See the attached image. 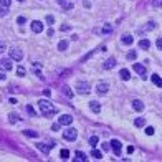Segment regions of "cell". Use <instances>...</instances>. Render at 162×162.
Here are the masks:
<instances>
[{
    "mask_svg": "<svg viewBox=\"0 0 162 162\" xmlns=\"http://www.w3.org/2000/svg\"><path fill=\"white\" fill-rule=\"evenodd\" d=\"M10 58L15 61H22V58H23V53H22L18 48H10Z\"/></svg>",
    "mask_w": 162,
    "mask_h": 162,
    "instance_id": "cell-5",
    "label": "cell"
},
{
    "mask_svg": "<svg viewBox=\"0 0 162 162\" xmlns=\"http://www.w3.org/2000/svg\"><path fill=\"white\" fill-rule=\"evenodd\" d=\"M122 43L124 45H132V41H134V38H132V35H129V33H126V35H122Z\"/></svg>",
    "mask_w": 162,
    "mask_h": 162,
    "instance_id": "cell-11",
    "label": "cell"
},
{
    "mask_svg": "<svg viewBox=\"0 0 162 162\" xmlns=\"http://www.w3.org/2000/svg\"><path fill=\"white\" fill-rule=\"evenodd\" d=\"M132 152H134V147H132V146H129V147H128V154H132Z\"/></svg>",
    "mask_w": 162,
    "mask_h": 162,
    "instance_id": "cell-45",
    "label": "cell"
},
{
    "mask_svg": "<svg viewBox=\"0 0 162 162\" xmlns=\"http://www.w3.org/2000/svg\"><path fill=\"white\" fill-rule=\"evenodd\" d=\"M60 157H61V159H65V161H66V159H70V151H68V149H61Z\"/></svg>",
    "mask_w": 162,
    "mask_h": 162,
    "instance_id": "cell-23",
    "label": "cell"
},
{
    "mask_svg": "<svg viewBox=\"0 0 162 162\" xmlns=\"http://www.w3.org/2000/svg\"><path fill=\"white\" fill-rule=\"evenodd\" d=\"M74 161H86V154L84 152H81V151H76V157H74Z\"/></svg>",
    "mask_w": 162,
    "mask_h": 162,
    "instance_id": "cell-19",
    "label": "cell"
},
{
    "mask_svg": "<svg viewBox=\"0 0 162 162\" xmlns=\"http://www.w3.org/2000/svg\"><path fill=\"white\" fill-rule=\"evenodd\" d=\"M136 58H137V53H136V51H129L128 53V60H136Z\"/></svg>",
    "mask_w": 162,
    "mask_h": 162,
    "instance_id": "cell-27",
    "label": "cell"
},
{
    "mask_svg": "<svg viewBox=\"0 0 162 162\" xmlns=\"http://www.w3.org/2000/svg\"><path fill=\"white\" fill-rule=\"evenodd\" d=\"M109 147H111V142H103V144H101L103 151H109Z\"/></svg>",
    "mask_w": 162,
    "mask_h": 162,
    "instance_id": "cell-31",
    "label": "cell"
},
{
    "mask_svg": "<svg viewBox=\"0 0 162 162\" xmlns=\"http://www.w3.org/2000/svg\"><path fill=\"white\" fill-rule=\"evenodd\" d=\"M17 2H23V0H17Z\"/></svg>",
    "mask_w": 162,
    "mask_h": 162,
    "instance_id": "cell-50",
    "label": "cell"
},
{
    "mask_svg": "<svg viewBox=\"0 0 162 162\" xmlns=\"http://www.w3.org/2000/svg\"><path fill=\"white\" fill-rule=\"evenodd\" d=\"M71 27H68V25H61V32H68Z\"/></svg>",
    "mask_w": 162,
    "mask_h": 162,
    "instance_id": "cell-43",
    "label": "cell"
},
{
    "mask_svg": "<svg viewBox=\"0 0 162 162\" xmlns=\"http://www.w3.org/2000/svg\"><path fill=\"white\" fill-rule=\"evenodd\" d=\"M43 93H45V96H50V95H51V89H45Z\"/></svg>",
    "mask_w": 162,
    "mask_h": 162,
    "instance_id": "cell-47",
    "label": "cell"
},
{
    "mask_svg": "<svg viewBox=\"0 0 162 162\" xmlns=\"http://www.w3.org/2000/svg\"><path fill=\"white\" fill-rule=\"evenodd\" d=\"M155 28V22H149L147 23V30H154Z\"/></svg>",
    "mask_w": 162,
    "mask_h": 162,
    "instance_id": "cell-35",
    "label": "cell"
},
{
    "mask_svg": "<svg viewBox=\"0 0 162 162\" xmlns=\"http://www.w3.org/2000/svg\"><path fill=\"white\" fill-rule=\"evenodd\" d=\"M58 122H60L61 126H70V124L73 122V117H71L70 114H61L60 119H58Z\"/></svg>",
    "mask_w": 162,
    "mask_h": 162,
    "instance_id": "cell-6",
    "label": "cell"
},
{
    "mask_svg": "<svg viewBox=\"0 0 162 162\" xmlns=\"http://www.w3.org/2000/svg\"><path fill=\"white\" fill-rule=\"evenodd\" d=\"M114 65H116V60L114 58H109V60H106L104 61V70H111V68H114Z\"/></svg>",
    "mask_w": 162,
    "mask_h": 162,
    "instance_id": "cell-15",
    "label": "cell"
},
{
    "mask_svg": "<svg viewBox=\"0 0 162 162\" xmlns=\"http://www.w3.org/2000/svg\"><path fill=\"white\" fill-rule=\"evenodd\" d=\"M23 134L27 136V137H38V132H35V131H25Z\"/></svg>",
    "mask_w": 162,
    "mask_h": 162,
    "instance_id": "cell-26",
    "label": "cell"
},
{
    "mask_svg": "<svg viewBox=\"0 0 162 162\" xmlns=\"http://www.w3.org/2000/svg\"><path fill=\"white\" fill-rule=\"evenodd\" d=\"M66 48H68V41L66 40H61L60 43H58V50H60V51H65Z\"/></svg>",
    "mask_w": 162,
    "mask_h": 162,
    "instance_id": "cell-22",
    "label": "cell"
},
{
    "mask_svg": "<svg viewBox=\"0 0 162 162\" xmlns=\"http://www.w3.org/2000/svg\"><path fill=\"white\" fill-rule=\"evenodd\" d=\"M32 30H33L35 33H40V32H43V23L38 20L32 22Z\"/></svg>",
    "mask_w": 162,
    "mask_h": 162,
    "instance_id": "cell-8",
    "label": "cell"
},
{
    "mask_svg": "<svg viewBox=\"0 0 162 162\" xmlns=\"http://www.w3.org/2000/svg\"><path fill=\"white\" fill-rule=\"evenodd\" d=\"M134 124H136V128H144L146 126V119L144 117H137L134 121Z\"/></svg>",
    "mask_w": 162,
    "mask_h": 162,
    "instance_id": "cell-20",
    "label": "cell"
},
{
    "mask_svg": "<svg viewBox=\"0 0 162 162\" xmlns=\"http://www.w3.org/2000/svg\"><path fill=\"white\" fill-rule=\"evenodd\" d=\"M91 157H95L96 161H99V159H103L101 151H96V149H93V151H91Z\"/></svg>",
    "mask_w": 162,
    "mask_h": 162,
    "instance_id": "cell-21",
    "label": "cell"
},
{
    "mask_svg": "<svg viewBox=\"0 0 162 162\" xmlns=\"http://www.w3.org/2000/svg\"><path fill=\"white\" fill-rule=\"evenodd\" d=\"M155 45H157V48H159V50H162V38H159V40H157V43H155Z\"/></svg>",
    "mask_w": 162,
    "mask_h": 162,
    "instance_id": "cell-41",
    "label": "cell"
},
{
    "mask_svg": "<svg viewBox=\"0 0 162 162\" xmlns=\"http://www.w3.org/2000/svg\"><path fill=\"white\" fill-rule=\"evenodd\" d=\"M20 121V116L18 114H15V113H10V114H8V122H10V124H15V122H18Z\"/></svg>",
    "mask_w": 162,
    "mask_h": 162,
    "instance_id": "cell-17",
    "label": "cell"
},
{
    "mask_svg": "<svg viewBox=\"0 0 162 162\" xmlns=\"http://www.w3.org/2000/svg\"><path fill=\"white\" fill-rule=\"evenodd\" d=\"M27 113L28 114H35V109L32 108V106H27Z\"/></svg>",
    "mask_w": 162,
    "mask_h": 162,
    "instance_id": "cell-40",
    "label": "cell"
},
{
    "mask_svg": "<svg viewBox=\"0 0 162 162\" xmlns=\"http://www.w3.org/2000/svg\"><path fill=\"white\" fill-rule=\"evenodd\" d=\"M63 137L66 139V141H74L76 137H78V131L74 128H68L65 132H63Z\"/></svg>",
    "mask_w": 162,
    "mask_h": 162,
    "instance_id": "cell-3",
    "label": "cell"
},
{
    "mask_svg": "<svg viewBox=\"0 0 162 162\" xmlns=\"http://www.w3.org/2000/svg\"><path fill=\"white\" fill-rule=\"evenodd\" d=\"M60 126H61L60 122H55L53 126H51V129H53V131H60Z\"/></svg>",
    "mask_w": 162,
    "mask_h": 162,
    "instance_id": "cell-37",
    "label": "cell"
},
{
    "mask_svg": "<svg viewBox=\"0 0 162 162\" xmlns=\"http://www.w3.org/2000/svg\"><path fill=\"white\" fill-rule=\"evenodd\" d=\"M96 51H98V50H93V51H89V53L86 55V56H84V58H83V61H88L89 58H91V56H93V55H96Z\"/></svg>",
    "mask_w": 162,
    "mask_h": 162,
    "instance_id": "cell-30",
    "label": "cell"
},
{
    "mask_svg": "<svg viewBox=\"0 0 162 162\" xmlns=\"http://www.w3.org/2000/svg\"><path fill=\"white\" fill-rule=\"evenodd\" d=\"M7 15V7H0V17H5Z\"/></svg>",
    "mask_w": 162,
    "mask_h": 162,
    "instance_id": "cell-33",
    "label": "cell"
},
{
    "mask_svg": "<svg viewBox=\"0 0 162 162\" xmlns=\"http://www.w3.org/2000/svg\"><path fill=\"white\" fill-rule=\"evenodd\" d=\"M139 48H142V50H149V48H151V41H149L147 38L139 40Z\"/></svg>",
    "mask_w": 162,
    "mask_h": 162,
    "instance_id": "cell-12",
    "label": "cell"
},
{
    "mask_svg": "<svg viewBox=\"0 0 162 162\" xmlns=\"http://www.w3.org/2000/svg\"><path fill=\"white\" fill-rule=\"evenodd\" d=\"M111 147H113V151H114L116 155L121 154V142L117 141V139H113V141H111Z\"/></svg>",
    "mask_w": 162,
    "mask_h": 162,
    "instance_id": "cell-7",
    "label": "cell"
},
{
    "mask_svg": "<svg viewBox=\"0 0 162 162\" xmlns=\"http://www.w3.org/2000/svg\"><path fill=\"white\" fill-rule=\"evenodd\" d=\"M63 93H65V96H68L70 99L73 98V91H71V89L68 88V86H63Z\"/></svg>",
    "mask_w": 162,
    "mask_h": 162,
    "instance_id": "cell-24",
    "label": "cell"
},
{
    "mask_svg": "<svg viewBox=\"0 0 162 162\" xmlns=\"http://www.w3.org/2000/svg\"><path fill=\"white\" fill-rule=\"evenodd\" d=\"M17 74H18V76H25V68L18 66V68H17Z\"/></svg>",
    "mask_w": 162,
    "mask_h": 162,
    "instance_id": "cell-29",
    "label": "cell"
},
{
    "mask_svg": "<svg viewBox=\"0 0 162 162\" xmlns=\"http://www.w3.org/2000/svg\"><path fill=\"white\" fill-rule=\"evenodd\" d=\"M132 108H134L136 111H144V103L139 101V99H134V101H132Z\"/></svg>",
    "mask_w": 162,
    "mask_h": 162,
    "instance_id": "cell-13",
    "label": "cell"
},
{
    "mask_svg": "<svg viewBox=\"0 0 162 162\" xmlns=\"http://www.w3.org/2000/svg\"><path fill=\"white\" fill-rule=\"evenodd\" d=\"M162 5V0H154V7H161Z\"/></svg>",
    "mask_w": 162,
    "mask_h": 162,
    "instance_id": "cell-42",
    "label": "cell"
},
{
    "mask_svg": "<svg viewBox=\"0 0 162 162\" xmlns=\"http://www.w3.org/2000/svg\"><path fill=\"white\" fill-rule=\"evenodd\" d=\"M56 2H58V3H60V5H65V3H66V2H65V0H56Z\"/></svg>",
    "mask_w": 162,
    "mask_h": 162,
    "instance_id": "cell-49",
    "label": "cell"
},
{
    "mask_svg": "<svg viewBox=\"0 0 162 162\" xmlns=\"http://www.w3.org/2000/svg\"><path fill=\"white\" fill-rule=\"evenodd\" d=\"M111 30H113V28H111V25H106V27L103 28V33H109Z\"/></svg>",
    "mask_w": 162,
    "mask_h": 162,
    "instance_id": "cell-36",
    "label": "cell"
},
{
    "mask_svg": "<svg viewBox=\"0 0 162 162\" xmlns=\"http://www.w3.org/2000/svg\"><path fill=\"white\" fill-rule=\"evenodd\" d=\"M119 76H121V80H122V81H128L129 78H131V73H129L126 68H122L121 71H119Z\"/></svg>",
    "mask_w": 162,
    "mask_h": 162,
    "instance_id": "cell-16",
    "label": "cell"
},
{
    "mask_svg": "<svg viewBox=\"0 0 162 162\" xmlns=\"http://www.w3.org/2000/svg\"><path fill=\"white\" fill-rule=\"evenodd\" d=\"M161 99H162V98H161Z\"/></svg>",
    "mask_w": 162,
    "mask_h": 162,
    "instance_id": "cell-51",
    "label": "cell"
},
{
    "mask_svg": "<svg viewBox=\"0 0 162 162\" xmlns=\"http://www.w3.org/2000/svg\"><path fill=\"white\" fill-rule=\"evenodd\" d=\"M98 142H99V137H98V136H91V137H89V146H91V147H96Z\"/></svg>",
    "mask_w": 162,
    "mask_h": 162,
    "instance_id": "cell-18",
    "label": "cell"
},
{
    "mask_svg": "<svg viewBox=\"0 0 162 162\" xmlns=\"http://www.w3.org/2000/svg\"><path fill=\"white\" fill-rule=\"evenodd\" d=\"M10 3H12V0H0V5L2 7H10Z\"/></svg>",
    "mask_w": 162,
    "mask_h": 162,
    "instance_id": "cell-28",
    "label": "cell"
},
{
    "mask_svg": "<svg viewBox=\"0 0 162 162\" xmlns=\"http://www.w3.org/2000/svg\"><path fill=\"white\" fill-rule=\"evenodd\" d=\"M5 48H7V45H5L3 41H0V53H3V51H5Z\"/></svg>",
    "mask_w": 162,
    "mask_h": 162,
    "instance_id": "cell-38",
    "label": "cell"
},
{
    "mask_svg": "<svg viewBox=\"0 0 162 162\" xmlns=\"http://www.w3.org/2000/svg\"><path fill=\"white\" fill-rule=\"evenodd\" d=\"M108 91H109V84L106 83V81H99V83L96 84V93H98V95L104 96Z\"/></svg>",
    "mask_w": 162,
    "mask_h": 162,
    "instance_id": "cell-4",
    "label": "cell"
},
{
    "mask_svg": "<svg viewBox=\"0 0 162 162\" xmlns=\"http://www.w3.org/2000/svg\"><path fill=\"white\" fill-rule=\"evenodd\" d=\"M47 22L50 23V25H53V23H55V18L51 17V15H48V17H47Z\"/></svg>",
    "mask_w": 162,
    "mask_h": 162,
    "instance_id": "cell-39",
    "label": "cell"
},
{
    "mask_svg": "<svg viewBox=\"0 0 162 162\" xmlns=\"http://www.w3.org/2000/svg\"><path fill=\"white\" fill-rule=\"evenodd\" d=\"M25 17H18V18H17V23H18V25H23V23H25Z\"/></svg>",
    "mask_w": 162,
    "mask_h": 162,
    "instance_id": "cell-34",
    "label": "cell"
},
{
    "mask_svg": "<svg viewBox=\"0 0 162 162\" xmlns=\"http://www.w3.org/2000/svg\"><path fill=\"white\" fill-rule=\"evenodd\" d=\"M65 8H66V10H71V8H73V3H65Z\"/></svg>",
    "mask_w": 162,
    "mask_h": 162,
    "instance_id": "cell-44",
    "label": "cell"
},
{
    "mask_svg": "<svg viewBox=\"0 0 162 162\" xmlns=\"http://www.w3.org/2000/svg\"><path fill=\"white\" fill-rule=\"evenodd\" d=\"M151 81L154 83L155 86H159V88H162V78L159 76V74H152V76H151Z\"/></svg>",
    "mask_w": 162,
    "mask_h": 162,
    "instance_id": "cell-10",
    "label": "cell"
},
{
    "mask_svg": "<svg viewBox=\"0 0 162 162\" xmlns=\"http://www.w3.org/2000/svg\"><path fill=\"white\" fill-rule=\"evenodd\" d=\"M53 147V144H50V146H45V144H38V149L40 151H43V152H48L50 149Z\"/></svg>",
    "mask_w": 162,
    "mask_h": 162,
    "instance_id": "cell-25",
    "label": "cell"
},
{
    "mask_svg": "<svg viewBox=\"0 0 162 162\" xmlns=\"http://www.w3.org/2000/svg\"><path fill=\"white\" fill-rule=\"evenodd\" d=\"M76 91L80 95H89L91 93V84H89L88 81H78L76 83Z\"/></svg>",
    "mask_w": 162,
    "mask_h": 162,
    "instance_id": "cell-2",
    "label": "cell"
},
{
    "mask_svg": "<svg viewBox=\"0 0 162 162\" xmlns=\"http://www.w3.org/2000/svg\"><path fill=\"white\" fill-rule=\"evenodd\" d=\"M89 109H91L93 113H99V111H101V106H99L98 101H91L89 103Z\"/></svg>",
    "mask_w": 162,
    "mask_h": 162,
    "instance_id": "cell-14",
    "label": "cell"
},
{
    "mask_svg": "<svg viewBox=\"0 0 162 162\" xmlns=\"http://www.w3.org/2000/svg\"><path fill=\"white\" fill-rule=\"evenodd\" d=\"M47 33H48V36H53V35H55V32H53V30H51V28H50V30H48Z\"/></svg>",
    "mask_w": 162,
    "mask_h": 162,
    "instance_id": "cell-46",
    "label": "cell"
},
{
    "mask_svg": "<svg viewBox=\"0 0 162 162\" xmlns=\"http://www.w3.org/2000/svg\"><path fill=\"white\" fill-rule=\"evenodd\" d=\"M154 132H155L154 128H151V126H149V128H146V134H147V136H152Z\"/></svg>",
    "mask_w": 162,
    "mask_h": 162,
    "instance_id": "cell-32",
    "label": "cell"
},
{
    "mask_svg": "<svg viewBox=\"0 0 162 162\" xmlns=\"http://www.w3.org/2000/svg\"><path fill=\"white\" fill-rule=\"evenodd\" d=\"M38 108H40V113L43 116H53V114H56V108H55V104H51V103L47 101V99L38 101Z\"/></svg>",
    "mask_w": 162,
    "mask_h": 162,
    "instance_id": "cell-1",
    "label": "cell"
},
{
    "mask_svg": "<svg viewBox=\"0 0 162 162\" xmlns=\"http://www.w3.org/2000/svg\"><path fill=\"white\" fill-rule=\"evenodd\" d=\"M5 78H7V76H5V73H3V71H0V80H5Z\"/></svg>",
    "mask_w": 162,
    "mask_h": 162,
    "instance_id": "cell-48",
    "label": "cell"
},
{
    "mask_svg": "<svg viewBox=\"0 0 162 162\" xmlns=\"http://www.w3.org/2000/svg\"><path fill=\"white\" fill-rule=\"evenodd\" d=\"M132 68H134V71H136L137 74H141V76H146V66H144V65H137V63H136Z\"/></svg>",
    "mask_w": 162,
    "mask_h": 162,
    "instance_id": "cell-9",
    "label": "cell"
}]
</instances>
